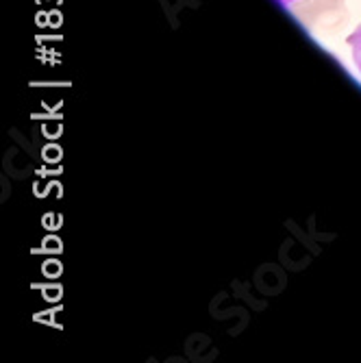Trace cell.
Listing matches in <instances>:
<instances>
[{"instance_id": "6da1fadb", "label": "cell", "mask_w": 361, "mask_h": 363, "mask_svg": "<svg viewBox=\"0 0 361 363\" xmlns=\"http://www.w3.org/2000/svg\"><path fill=\"white\" fill-rule=\"evenodd\" d=\"M350 46H352V57H355L357 68L361 70V28L355 33V35H350Z\"/></svg>"}]
</instances>
